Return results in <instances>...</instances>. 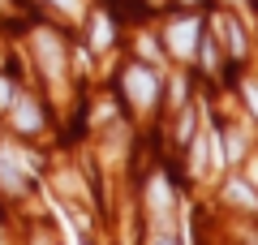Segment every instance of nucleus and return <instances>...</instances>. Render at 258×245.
<instances>
[{"label": "nucleus", "mask_w": 258, "mask_h": 245, "mask_svg": "<svg viewBox=\"0 0 258 245\" xmlns=\"http://www.w3.org/2000/svg\"><path fill=\"white\" fill-rule=\"evenodd\" d=\"M224 142H228V151H224V159H237V155H241V146H245V134H237V129H232V134L224 138Z\"/></svg>", "instance_id": "nucleus-9"}, {"label": "nucleus", "mask_w": 258, "mask_h": 245, "mask_svg": "<svg viewBox=\"0 0 258 245\" xmlns=\"http://www.w3.org/2000/svg\"><path fill=\"white\" fill-rule=\"evenodd\" d=\"M168 43H172V52H176V56H189V52H194V43H198V22H194V18L172 22V26H168Z\"/></svg>", "instance_id": "nucleus-3"}, {"label": "nucleus", "mask_w": 258, "mask_h": 245, "mask_svg": "<svg viewBox=\"0 0 258 245\" xmlns=\"http://www.w3.org/2000/svg\"><path fill=\"white\" fill-rule=\"evenodd\" d=\"M35 52H39V60H43L47 78H60V43H56L52 30H39L35 35Z\"/></svg>", "instance_id": "nucleus-4"}, {"label": "nucleus", "mask_w": 258, "mask_h": 245, "mask_svg": "<svg viewBox=\"0 0 258 245\" xmlns=\"http://www.w3.org/2000/svg\"><path fill=\"white\" fill-rule=\"evenodd\" d=\"M13 120H18V129H39V108L30 99H18V108H13Z\"/></svg>", "instance_id": "nucleus-6"}, {"label": "nucleus", "mask_w": 258, "mask_h": 245, "mask_svg": "<svg viewBox=\"0 0 258 245\" xmlns=\"http://www.w3.org/2000/svg\"><path fill=\"white\" fill-rule=\"evenodd\" d=\"M245 99H249V108H254V116H258V86H245Z\"/></svg>", "instance_id": "nucleus-10"}, {"label": "nucleus", "mask_w": 258, "mask_h": 245, "mask_svg": "<svg viewBox=\"0 0 258 245\" xmlns=\"http://www.w3.org/2000/svg\"><path fill=\"white\" fill-rule=\"evenodd\" d=\"M168 202H172V194H168V181H164V176H155V181H151V211L164 219V215H168Z\"/></svg>", "instance_id": "nucleus-5"}, {"label": "nucleus", "mask_w": 258, "mask_h": 245, "mask_svg": "<svg viewBox=\"0 0 258 245\" xmlns=\"http://www.w3.org/2000/svg\"><path fill=\"white\" fill-rule=\"evenodd\" d=\"M52 5H60L64 13H78V0H52Z\"/></svg>", "instance_id": "nucleus-12"}, {"label": "nucleus", "mask_w": 258, "mask_h": 245, "mask_svg": "<svg viewBox=\"0 0 258 245\" xmlns=\"http://www.w3.org/2000/svg\"><path fill=\"white\" fill-rule=\"evenodd\" d=\"M125 95L138 108H151L155 103V95H159V82H155V73L151 69H142V65H134V69L125 73Z\"/></svg>", "instance_id": "nucleus-1"}, {"label": "nucleus", "mask_w": 258, "mask_h": 245, "mask_svg": "<svg viewBox=\"0 0 258 245\" xmlns=\"http://www.w3.org/2000/svg\"><path fill=\"white\" fill-rule=\"evenodd\" d=\"M9 99H13V91H9V82L0 78V103H9Z\"/></svg>", "instance_id": "nucleus-11"}, {"label": "nucleus", "mask_w": 258, "mask_h": 245, "mask_svg": "<svg viewBox=\"0 0 258 245\" xmlns=\"http://www.w3.org/2000/svg\"><path fill=\"white\" fill-rule=\"evenodd\" d=\"M26 172H30V159H26V155H22L18 146H0V185L18 194L22 181H26Z\"/></svg>", "instance_id": "nucleus-2"}, {"label": "nucleus", "mask_w": 258, "mask_h": 245, "mask_svg": "<svg viewBox=\"0 0 258 245\" xmlns=\"http://www.w3.org/2000/svg\"><path fill=\"white\" fill-rule=\"evenodd\" d=\"M112 43V22L108 18H95V26H91V47H108Z\"/></svg>", "instance_id": "nucleus-8"}, {"label": "nucleus", "mask_w": 258, "mask_h": 245, "mask_svg": "<svg viewBox=\"0 0 258 245\" xmlns=\"http://www.w3.org/2000/svg\"><path fill=\"white\" fill-rule=\"evenodd\" d=\"M228 198H232V202H241V207H258V194L249 190L245 181H232V185H228Z\"/></svg>", "instance_id": "nucleus-7"}]
</instances>
